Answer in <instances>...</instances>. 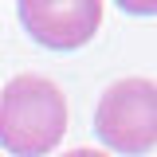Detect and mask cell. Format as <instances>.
Listing matches in <instances>:
<instances>
[{
	"mask_svg": "<svg viewBox=\"0 0 157 157\" xmlns=\"http://www.w3.org/2000/svg\"><path fill=\"white\" fill-rule=\"evenodd\" d=\"M67 134V98L43 75H16L0 90V145L12 157H47Z\"/></svg>",
	"mask_w": 157,
	"mask_h": 157,
	"instance_id": "obj_1",
	"label": "cell"
},
{
	"mask_svg": "<svg viewBox=\"0 0 157 157\" xmlns=\"http://www.w3.org/2000/svg\"><path fill=\"white\" fill-rule=\"evenodd\" d=\"M94 134L122 157L157 149V82L141 75L110 82L94 106Z\"/></svg>",
	"mask_w": 157,
	"mask_h": 157,
	"instance_id": "obj_2",
	"label": "cell"
},
{
	"mask_svg": "<svg viewBox=\"0 0 157 157\" xmlns=\"http://www.w3.org/2000/svg\"><path fill=\"white\" fill-rule=\"evenodd\" d=\"M24 32L47 51H75L102 24V0H20Z\"/></svg>",
	"mask_w": 157,
	"mask_h": 157,
	"instance_id": "obj_3",
	"label": "cell"
},
{
	"mask_svg": "<svg viewBox=\"0 0 157 157\" xmlns=\"http://www.w3.org/2000/svg\"><path fill=\"white\" fill-rule=\"evenodd\" d=\"M122 12H134V16H157V0L145 4V0H122Z\"/></svg>",
	"mask_w": 157,
	"mask_h": 157,
	"instance_id": "obj_4",
	"label": "cell"
},
{
	"mask_svg": "<svg viewBox=\"0 0 157 157\" xmlns=\"http://www.w3.org/2000/svg\"><path fill=\"white\" fill-rule=\"evenodd\" d=\"M63 157H110V153H102V149H86V145H82V149H71V153H63Z\"/></svg>",
	"mask_w": 157,
	"mask_h": 157,
	"instance_id": "obj_5",
	"label": "cell"
}]
</instances>
